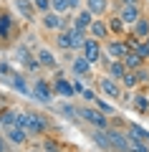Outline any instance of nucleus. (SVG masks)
<instances>
[{
  "label": "nucleus",
  "mask_w": 149,
  "mask_h": 152,
  "mask_svg": "<svg viewBox=\"0 0 149 152\" xmlns=\"http://www.w3.org/2000/svg\"><path fill=\"white\" fill-rule=\"evenodd\" d=\"M18 38H20V28L15 23L13 10L0 5V48H13Z\"/></svg>",
  "instance_id": "1"
},
{
  "label": "nucleus",
  "mask_w": 149,
  "mask_h": 152,
  "mask_svg": "<svg viewBox=\"0 0 149 152\" xmlns=\"http://www.w3.org/2000/svg\"><path fill=\"white\" fill-rule=\"evenodd\" d=\"M78 117H81L84 124L91 127V129H109V127H111L109 117L99 107H94V104H84V107H78Z\"/></svg>",
  "instance_id": "2"
},
{
  "label": "nucleus",
  "mask_w": 149,
  "mask_h": 152,
  "mask_svg": "<svg viewBox=\"0 0 149 152\" xmlns=\"http://www.w3.org/2000/svg\"><path fill=\"white\" fill-rule=\"evenodd\" d=\"M96 91L101 94V96H106L109 102H121V96H124V89H121V84L116 81V79H111V76H99L96 79Z\"/></svg>",
  "instance_id": "3"
},
{
  "label": "nucleus",
  "mask_w": 149,
  "mask_h": 152,
  "mask_svg": "<svg viewBox=\"0 0 149 152\" xmlns=\"http://www.w3.org/2000/svg\"><path fill=\"white\" fill-rule=\"evenodd\" d=\"M53 96H56L53 84L48 79H43V76H36L33 84H31V99H36L41 104H53Z\"/></svg>",
  "instance_id": "4"
},
{
  "label": "nucleus",
  "mask_w": 149,
  "mask_h": 152,
  "mask_svg": "<svg viewBox=\"0 0 149 152\" xmlns=\"http://www.w3.org/2000/svg\"><path fill=\"white\" fill-rule=\"evenodd\" d=\"M25 132L31 137H46L51 132V122L43 112H28V124H25Z\"/></svg>",
  "instance_id": "5"
},
{
  "label": "nucleus",
  "mask_w": 149,
  "mask_h": 152,
  "mask_svg": "<svg viewBox=\"0 0 149 152\" xmlns=\"http://www.w3.org/2000/svg\"><path fill=\"white\" fill-rule=\"evenodd\" d=\"M81 56H84V58L89 61L91 66L99 64V61L104 58V43L89 36V38H86V43H84V48H81Z\"/></svg>",
  "instance_id": "6"
},
{
  "label": "nucleus",
  "mask_w": 149,
  "mask_h": 152,
  "mask_svg": "<svg viewBox=\"0 0 149 152\" xmlns=\"http://www.w3.org/2000/svg\"><path fill=\"white\" fill-rule=\"evenodd\" d=\"M129 51H132V48L126 46L124 38H109L106 43H104V56H109L111 61H121Z\"/></svg>",
  "instance_id": "7"
},
{
  "label": "nucleus",
  "mask_w": 149,
  "mask_h": 152,
  "mask_svg": "<svg viewBox=\"0 0 149 152\" xmlns=\"http://www.w3.org/2000/svg\"><path fill=\"white\" fill-rule=\"evenodd\" d=\"M109 140H111L114 152H129V132L119 129V127H109Z\"/></svg>",
  "instance_id": "8"
},
{
  "label": "nucleus",
  "mask_w": 149,
  "mask_h": 152,
  "mask_svg": "<svg viewBox=\"0 0 149 152\" xmlns=\"http://www.w3.org/2000/svg\"><path fill=\"white\" fill-rule=\"evenodd\" d=\"M68 69H71V76H76V79H89L91 71H94V66L78 53V56H73V58L68 61Z\"/></svg>",
  "instance_id": "9"
},
{
  "label": "nucleus",
  "mask_w": 149,
  "mask_h": 152,
  "mask_svg": "<svg viewBox=\"0 0 149 152\" xmlns=\"http://www.w3.org/2000/svg\"><path fill=\"white\" fill-rule=\"evenodd\" d=\"M53 107V112H58V114H63L68 122H73V124H78L81 122V117H78V107L73 104V99H63V102H58V104H51Z\"/></svg>",
  "instance_id": "10"
},
{
  "label": "nucleus",
  "mask_w": 149,
  "mask_h": 152,
  "mask_svg": "<svg viewBox=\"0 0 149 152\" xmlns=\"http://www.w3.org/2000/svg\"><path fill=\"white\" fill-rule=\"evenodd\" d=\"M3 134H5L10 147H25L28 140H31V134L25 129H20V127H8V129H3Z\"/></svg>",
  "instance_id": "11"
},
{
  "label": "nucleus",
  "mask_w": 149,
  "mask_h": 152,
  "mask_svg": "<svg viewBox=\"0 0 149 152\" xmlns=\"http://www.w3.org/2000/svg\"><path fill=\"white\" fill-rule=\"evenodd\" d=\"M89 36L96 38V41H101V43H106L109 38H111V31H109L106 18H94V23H91V28H89Z\"/></svg>",
  "instance_id": "12"
},
{
  "label": "nucleus",
  "mask_w": 149,
  "mask_h": 152,
  "mask_svg": "<svg viewBox=\"0 0 149 152\" xmlns=\"http://www.w3.org/2000/svg\"><path fill=\"white\" fill-rule=\"evenodd\" d=\"M13 10H15L25 23H33V20H36V15H38L33 0H13Z\"/></svg>",
  "instance_id": "13"
},
{
  "label": "nucleus",
  "mask_w": 149,
  "mask_h": 152,
  "mask_svg": "<svg viewBox=\"0 0 149 152\" xmlns=\"http://www.w3.org/2000/svg\"><path fill=\"white\" fill-rule=\"evenodd\" d=\"M116 15L121 18V20L126 23L129 28H132L134 23H137L139 18L144 15V13H142V5H119V10H116Z\"/></svg>",
  "instance_id": "14"
},
{
  "label": "nucleus",
  "mask_w": 149,
  "mask_h": 152,
  "mask_svg": "<svg viewBox=\"0 0 149 152\" xmlns=\"http://www.w3.org/2000/svg\"><path fill=\"white\" fill-rule=\"evenodd\" d=\"M8 84L13 86V91L31 96V84H28V76L23 74V71H13V74H10V79H8Z\"/></svg>",
  "instance_id": "15"
},
{
  "label": "nucleus",
  "mask_w": 149,
  "mask_h": 152,
  "mask_svg": "<svg viewBox=\"0 0 149 152\" xmlns=\"http://www.w3.org/2000/svg\"><path fill=\"white\" fill-rule=\"evenodd\" d=\"M129 107H132L134 112H139V114H149V94L142 91V89L132 91V102H129Z\"/></svg>",
  "instance_id": "16"
},
{
  "label": "nucleus",
  "mask_w": 149,
  "mask_h": 152,
  "mask_svg": "<svg viewBox=\"0 0 149 152\" xmlns=\"http://www.w3.org/2000/svg\"><path fill=\"white\" fill-rule=\"evenodd\" d=\"M36 58L41 61V66H43V69H48V71H56V69H58V58H56V53L51 48H46V46H41V48L36 51Z\"/></svg>",
  "instance_id": "17"
},
{
  "label": "nucleus",
  "mask_w": 149,
  "mask_h": 152,
  "mask_svg": "<svg viewBox=\"0 0 149 152\" xmlns=\"http://www.w3.org/2000/svg\"><path fill=\"white\" fill-rule=\"evenodd\" d=\"M53 91H56V96H61V99H73L76 96V91H73V84L68 81V76L66 79H53Z\"/></svg>",
  "instance_id": "18"
},
{
  "label": "nucleus",
  "mask_w": 149,
  "mask_h": 152,
  "mask_svg": "<svg viewBox=\"0 0 149 152\" xmlns=\"http://www.w3.org/2000/svg\"><path fill=\"white\" fill-rule=\"evenodd\" d=\"M61 13H46V15H41V26H43V31H48V33H58L61 31Z\"/></svg>",
  "instance_id": "19"
},
{
  "label": "nucleus",
  "mask_w": 149,
  "mask_h": 152,
  "mask_svg": "<svg viewBox=\"0 0 149 152\" xmlns=\"http://www.w3.org/2000/svg\"><path fill=\"white\" fill-rule=\"evenodd\" d=\"M84 8L91 10L96 18H104L109 13V8H111V0H84Z\"/></svg>",
  "instance_id": "20"
},
{
  "label": "nucleus",
  "mask_w": 149,
  "mask_h": 152,
  "mask_svg": "<svg viewBox=\"0 0 149 152\" xmlns=\"http://www.w3.org/2000/svg\"><path fill=\"white\" fill-rule=\"evenodd\" d=\"M91 142H94L101 152H114L111 140H109V132H106V129H94V132H91Z\"/></svg>",
  "instance_id": "21"
},
{
  "label": "nucleus",
  "mask_w": 149,
  "mask_h": 152,
  "mask_svg": "<svg viewBox=\"0 0 149 152\" xmlns=\"http://www.w3.org/2000/svg\"><path fill=\"white\" fill-rule=\"evenodd\" d=\"M106 23H109V31H111V38H124V36L129 33V26H126L119 15H109Z\"/></svg>",
  "instance_id": "22"
},
{
  "label": "nucleus",
  "mask_w": 149,
  "mask_h": 152,
  "mask_svg": "<svg viewBox=\"0 0 149 152\" xmlns=\"http://www.w3.org/2000/svg\"><path fill=\"white\" fill-rule=\"evenodd\" d=\"M68 33H71V48H73V53H81V48H84V43H86V38H89V31H81V28L71 26Z\"/></svg>",
  "instance_id": "23"
},
{
  "label": "nucleus",
  "mask_w": 149,
  "mask_h": 152,
  "mask_svg": "<svg viewBox=\"0 0 149 152\" xmlns=\"http://www.w3.org/2000/svg\"><path fill=\"white\" fill-rule=\"evenodd\" d=\"M18 112H20V109H13V107L0 109V132L8 129V127H15V122H18Z\"/></svg>",
  "instance_id": "24"
},
{
  "label": "nucleus",
  "mask_w": 149,
  "mask_h": 152,
  "mask_svg": "<svg viewBox=\"0 0 149 152\" xmlns=\"http://www.w3.org/2000/svg\"><path fill=\"white\" fill-rule=\"evenodd\" d=\"M94 13L91 10H86V8H81L78 13H73V26L76 28H81V31H89L91 28V23H94Z\"/></svg>",
  "instance_id": "25"
},
{
  "label": "nucleus",
  "mask_w": 149,
  "mask_h": 152,
  "mask_svg": "<svg viewBox=\"0 0 149 152\" xmlns=\"http://www.w3.org/2000/svg\"><path fill=\"white\" fill-rule=\"evenodd\" d=\"M129 33L137 36L139 41H147V36H149V15H142L132 28H129Z\"/></svg>",
  "instance_id": "26"
},
{
  "label": "nucleus",
  "mask_w": 149,
  "mask_h": 152,
  "mask_svg": "<svg viewBox=\"0 0 149 152\" xmlns=\"http://www.w3.org/2000/svg\"><path fill=\"white\" fill-rule=\"evenodd\" d=\"M126 66H124V61H109L106 64V76H111V79H116V81H121L124 76H126Z\"/></svg>",
  "instance_id": "27"
},
{
  "label": "nucleus",
  "mask_w": 149,
  "mask_h": 152,
  "mask_svg": "<svg viewBox=\"0 0 149 152\" xmlns=\"http://www.w3.org/2000/svg\"><path fill=\"white\" fill-rule=\"evenodd\" d=\"M121 61H124V66H126L129 71H139V69H144V64H147V61H144L142 56L137 53V51H129V53L124 56Z\"/></svg>",
  "instance_id": "28"
},
{
  "label": "nucleus",
  "mask_w": 149,
  "mask_h": 152,
  "mask_svg": "<svg viewBox=\"0 0 149 152\" xmlns=\"http://www.w3.org/2000/svg\"><path fill=\"white\" fill-rule=\"evenodd\" d=\"M53 41H56V48L58 51H73L71 48V33L68 31H58V33H53Z\"/></svg>",
  "instance_id": "29"
},
{
  "label": "nucleus",
  "mask_w": 149,
  "mask_h": 152,
  "mask_svg": "<svg viewBox=\"0 0 149 152\" xmlns=\"http://www.w3.org/2000/svg\"><path fill=\"white\" fill-rule=\"evenodd\" d=\"M94 107H99L104 114H106V117H116V107H114V102H109V99H106V96H101V94L96 96Z\"/></svg>",
  "instance_id": "30"
},
{
  "label": "nucleus",
  "mask_w": 149,
  "mask_h": 152,
  "mask_svg": "<svg viewBox=\"0 0 149 152\" xmlns=\"http://www.w3.org/2000/svg\"><path fill=\"white\" fill-rule=\"evenodd\" d=\"M126 132H129V137H137V140H142V142H149V129H144L142 124H129L126 127Z\"/></svg>",
  "instance_id": "31"
},
{
  "label": "nucleus",
  "mask_w": 149,
  "mask_h": 152,
  "mask_svg": "<svg viewBox=\"0 0 149 152\" xmlns=\"http://www.w3.org/2000/svg\"><path fill=\"white\" fill-rule=\"evenodd\" d=\"M41 152H61V142L53 140V137H43V147Z\"/></svg>",
  "instance_id": "32"
},
{
  "label": "nucleus",
  "mask_w": 149,
  "mask_h": 152,
  "mask_svg": "<svg viewBox=\"0 0 149 152\" xmlns=\"http://www.w3.org/2000/svg\"><path fill=\"white\" fill-rule=\"evenodd\" d=\"M129 152H149V142H142L137 137H129Z\"/></svg>",
  "instance_id": "33"
},
{
  "label": "nucleus",
  "mask_w": 149,
  "mask_h": 152,
  "mask_svg": "<svg viewBox=\"0 0 149 152\" xmlns=\"http://www.w3.org/2000/svg\"><path fill=\"white\" fill-rule=\"evenodd\" d=\"M33 5H36L38 15H46V13L53 10V0H33Z\"/></svg>",
  "instance_id": "34"
},
{
  "label": "nucleus",
  "mask_w": 149,
  "mask_h": 152,
  "mask_svg": "<svg viewBox=\"0 0 149 152\" xmlns=\"http://www.w3.org/2000/svg\"><path fill=\"white\" fill-rule=\"evenodd\" d=\"M53 13H61V15L71 13V5H68V0H53Z\"/></svg>",
  "instance_id": "35"
},
{
  "label": "nucleus",
  "mask_w": 149,
  "mask_h": 152,
  "mask_svg": "<svg viewBox=\"0 0 149 152\" xmlns=\"http://www.w3.org/2000/svg\"><path fill=\"white\" fill-rule=\"evenodd\" d=\"M23 66H25V71H33V74L43 69V66H41V61L36 58V53H33V56H31V58H28V61H25V64H23Z\"/></svg>",
  "instance_id": "36"
},
{
  "label": "nucleus",
  "mask_w": 149,
  "mask_h": 152,
  "mask_svg": "<svg viewBox=\"0 0 149 152\" xmlns=\"http://www.w3.org/2000/svg\"><path fill=\"white\" fill-rule=\"evenodd\" d=\"M96 96H99V91H96V89H84V91H81V99H84L86 104H94Z\"/></svg>",
  "instance_id": "37"
},
{
  "label": "nucleus",
  "mask_w": 149,
  "mask_h": 152,
  "mask_svg": "<svg viewBox=\"0 0 149 152\" xmlns=\"http://www.w3.org/2000/svg\"><path fill=\"white\" fill-rule=\"evenodd\" d=\"M10 74H13L10 61H8V58H3V61H0V76H10Z\"/></svg>",
  "instance_id": "38"
},
{
  "label": "nucleus",
  "mask_w": 149,
  "mask_h": 152,
  "mask_svg": "<svg viewBox=\"0 0 149 152\" xmlns=\"http://www.w3.org/2000/svg\"><path fill=\"white\" fill-rule=\"evenodd\" d=\"M81 81H84V79H76V76L71 79V84H73V91H76V96H81V91H84V84H81Z\"/></svg>",
  "instance_id": "39"
},
{
  "label": "nucleus",
  "mask_w": 149,
  "mask_h": 152,
  "mask_svg": "<svg viewBox=\"0 0 149 152\" xmlns=\"http://www.w3.org/2000/svg\"><path fill=\"white\" fill-rule=\"evenodd\" d=\"M0 152H13V147L8 145V140H5V134L0 132Z\"/></svg>",
  "instance_id": "40"
},
{
  "label": "nucleus",
  "mask_w": 149,
  "mask_h": 152,
  "mask_svg": "<svg viewBox=\"0 0 149 152\" xmlns=\"http://www.w3.org/2000/svg\"><path fill=\"white\" fill-rule=\"evenodd\" d=\"M81 3H84V0H68V5H71V13H78Z\"/></svg>",
  "instance_id": "41"
},
{
  "label": "nucleus",
  "mask_w": 149,
  "mask_h": 152,
  "mask_svg": "<svg viewBox=\"0 0 149 152\" xmlns=\"http://www.w3.org/2000/svg\"><path fill=\"white\" fill-rule=\"evenodd\" d=\"M119 5H142V0H119Z\"/></svg>",
  "instance_id": "42"
},
{
  "label": "nucleus",
  "mask_w": 149,
  "mask_h": 152,
  "mask_svg": "<svg viewBox=\"0 0 149 152\" xmlns=\"http://www.w3.org/2000/svg\"><path fill=\"white\" fill-rule=\"evenodd\" d=\"M25 152H41V150H38V147H33V150H25Z\"/></svg>",
  "instance_id": "43"
},
{
  "label": "nucleus",
  "mask_w": 149,
  "mask_h": 152,
  "mask_svg": "<svg viewBox=\"0 0 149 152\" xmlns=\"http://www.w3.org/2000/svg\"><path fill=\"white\" fill-rule=\"evenodd\" d=\"M147 84H149V66H147Z\"/></svg>",
  "instance_id": "44"
},
{
  "label": "nucleus",
  "mask_w": 149,
  "mask_h": 152,
  "mask_svg": "<svg viewBox=\"0 0 149 152\" xmlns=\"http://www.w3.org/2000/svg\"><path fill=\"white\" fill-rule=\"evenodd\" d=\"M147 43H149V36H147Z\"/></svg>",
  "instance_id": "45"
},
{
  "label": "nucleus",
  "mask_w": 149,
  "mask_h": 152,
  "mask_svg": "<svg viewBox=\"0 0 149 152\" xmlns=\"http://www.w3.org/2000/svg\"><path fill=\"white\" fill-rule=\"evenodd\" d=\"M147 94H149V89H147Z\"/></svg>",
  "instance_id": "46"
},
{
  "label": "nucleus",
  "mask_w": 149,
  "mask_h": 152,
  "mask_svg": "<svg viewBox=\"0 0 149 152\" xmlns=\"http://www.w3.org/2000/svg\"><path fill=\"white\" fill-rule=\"evenodd\" d=\"M147 3H149V0H147Z\"/></svg>",
  "instance_id": "47"
}]
</instances>
